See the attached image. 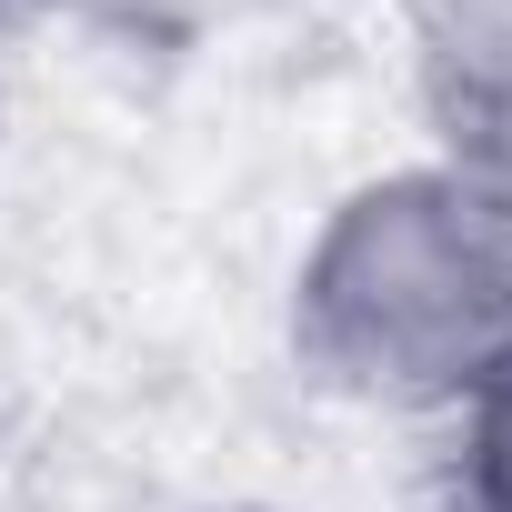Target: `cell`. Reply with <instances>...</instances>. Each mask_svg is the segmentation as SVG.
<instances>
[{"label": "cell", "instance_id": "cell-1", "mask_svg": "<svg viewBox=\"0 0 512 512\" xmlns=\"http://www.w3.org/2000/svg\"><path fill=\"white\" fill-rule=\"evenodd\" d=\"M302 352L382 402H462L512 352V211L462 171H392L302 262Z\"/></svg>", "mask_w": 512, "mask_h": 512}, {"label": "cell", "instance_id": "cell-2", "mask_svg": "<svg viewBox=\"0 0 512 512\" xmlns=\"http://www.w3.org/2000/svg\"><path fill=\"white\" fill-rule=\"evenodd\" d=\"M432 121L442 171L512 211V0H462L432 31Z\"/></svg>", "mask_w": 512, "mask_h": 512}, {"label": "cell", "instance_id": "cell-3", "mask_svg": "<svg viewBox=\"0 0 512 512\" xmlns=\"http://www.w3.org/2000/svg\"><path fill=\"white\" fill-rule=\"evenodd\" d=\"M462 492L472 512H512V352L462 392Z\"/></svg>", "mask_w": 512, "mask_h": 512}, {"label": "cell", "instance_id": "cell-4", "mask_svg": "<svg viewBox=\"0 0 512 512\" xmlns=\"http://www.w3.org/2000/svg\"><path fill=\"white\" fill-rule=\"evenodd\" d=\"M11 11H51V0H0V21H11Z\"/></svg>", "mask_w": 512, "mask_h": 512}]
</instances>
